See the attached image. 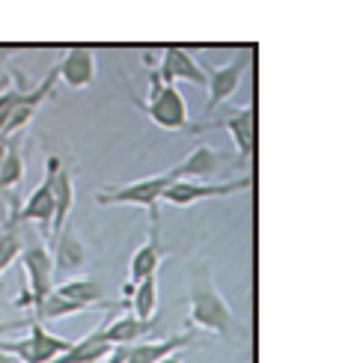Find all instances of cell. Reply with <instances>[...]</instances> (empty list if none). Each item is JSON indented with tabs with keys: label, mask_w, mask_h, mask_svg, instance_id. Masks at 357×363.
Wrapping results in <instances>:
<instances>
[{
	"label": "cell",
	"mask_w": 357,
	"mask_h": 363,
	"mask_svg": "<svg viewBox=\"0 0 357 363\" xmlns=\"http://www.w3.org/2000/svg\"><path fill=\"white\" fill-rule=\"evenodd\" d=\"M27 235L30 233H24V220L18 218V206H12V211L4 218V223H0V277H4L12 268V262L21 256Z\"/></svg>",
	"instance_id": "obj_14"
},
{
	"label": "cell",
	"mask_w": 357,
	"mask_h": 363,
	"mask_svg": "<svg viewBox=\"0 0 357 363\" xmlns=\"http://www.w3.org/2000/svg\"><path fill=\"white\" fill-rule=\"evenodd\" d=\"M6 146H9V140H0V164H4V155H6Z\"/></svg>",
	"instance_id": "obj_29"
},
{
	"label": "cell",
	"mask_w": 357,
	"mask_h": 363,
	"mask_svg": "<svg viewBox=\"0 0 357 363\" xmlns=\"http://www.w3.org/2000/svg\"><path fill=\"white\" fill-rule=\"evenodd\" d=\"M110 352H113V345L104 340V330L96 328V330H89L84 340L72 342L69 352H63V354H60L57 360H51V363H104Z\"/></svg>",
	"instance_id": "obj_16"
},
{
	"label": "cell",
	"mask_w": 357,
	"mask_h": 363,
	"mask_svg": "<svg viewBox=\"0 0 357 363\" xmlns=\"http://www.w3.org/2000/svg\"><path fill=\"white\" fill-rule=\"evenodd\" d=\"M78 313H89V307L74 304V301L63 298L57 289H51V295L33 310V319H39V322H57V319H69V315H78Z\"/></svg>",
	"instance_id": "obj_22"
},
{
	"label": "cell",
	"mask_w": 357,
	"mask_h": 363,
	"mask_svg": "<svg viewBox=\"0 0 357 363\" xmlns=\"http://www.w3.org/2000/svg\"><path fill=\"white\" fill-rule=\"evenodd\" d=\"M188 301L191 313L185 325L200 328L208 334H230L235 328V313L230 307V301L223 298V292L215 283V271L208 262H193L191 265V283H188Z\"/></svg>",
	"instance_id": "obj_1"
},
{
	"label": "cell",
	"mask_w": 357,
	"mask_h": 363,
	"mask_svg": "<svg viewBox=\"0 0 357 363\" xmlns=\"http://www.w3.org/2000/svg\"><path fill=\"white\" fill-rule=\"evenodd\" d=\"M74 200H78L74 176H72V170L60 167V170H57V179H54V220H51V241H57L60 233L66 230Z\"/></svg>",
	"instance_id": "obj_15"
},
{
	"label": "cell",
	"mask_w": 357,
	"mask_h": 363,
	"mask_svg": "<svg viewBox=\"0 0 357 363\" xmlns=\"http://www.w3.org/2000/svg\"><path fill=\"white\" fill-rule=\"evenodd\" d=\"M223 161H227V155L215 152V149L208 146V143H200L191 155H185L182 161H178L176 167H178V173H182L185 182H197V179H208Z\"/></svg>",
	"instance_id": "obj_19"
},
{
	"label": "cell",
	"mask_w": 357,
	"mask_h": 363,
	"mask_svg": "<svg viewBox=\"0 0 357 363\" xmlns=\"http://www.w3.org/2000/svg\"><path fill=\"white\" fill-rule=\"evenodd\" d=\"M250 176H242V179H230V182H173V185L164 191L161 200L170 203L176 208H185V206H193L200 200H215V196H230V194H238V191H247L250 188Z\"/></svg>",
	"instance_id": "obj_7"
},
{
	"label": "cell",
	"mask_w": 357,
	"mask_h": 363,
	"mask_svg": "<svg viewBox=\"0 0 357 363\" xmlns=\"http://www.w3.org/2000/svg\"><path fill=\"white\" fill-rule=\"evenodd\" d=\"M15 54H18V48H0V72H4V66L9 63Z\"/></svg>",
	"instance_id": "obj_25"
},
{
	"label": "cell",
	"mask_w": 357,
	"mask_h": 363,
	"mask_svg": "<svg viewBox=\"0 0 357 363\" xmlns=\"http://www.w3.org/2000/svg\"><path fill=\"white\" fill-rule=\"evenodd\" d=\"M128 313L140 322H149L158 315V280L155 277H146L131 289V310Z\"/></svg>",
	"instance_id": "obj_21"
},
{
	"label": "cell",
	"mask_w": 357,
	"mask_h": 363,
	"mask_svg": "<svg viewBox=\"0 0 357 363\" xmlns=\"http://www.w3.org/2000/svg\"><path fill=\"white\" fill-rule=\"evenodd\" d=\"M191 342H193L191 330L176 334V337H164V340H137V342L125 345V363H158L161 357L188 349Z\"/></svg>",
	"instance_id": "obj_13"
},
{
	"label": "cell",
	"mask_w": 357,
	"mask_h": 363,
	"mask_svg": "<svg viewBox=\"0 0 357 363\" xmlns=\"http://www.w3.org/2000/svg\"><path fill=\"white\" fill-rule=\"evenodd\" d=\"M244 69H247V60H244L242 54H235L232 63L205 72V89H208V104H205V111H208V113H212L217 104H223L227 99L235 96L238 84H242V78H244Z\"/></svg>",
	"instance_id": "obj_10"
},
{
	"label": "cell",
	"mask_w": 357,
	"mask_h": 363,
	"mask_svg": "<svg viewBox=\"0 0 357 363\" xmlns=\"http://www.w3.org/2000/svg\"><path fill=\"white\" fill-rule=\"evenodd\" d=\"M57 74L69 89H86L96 81V54L89 48H69L57 66Z\"/></svg>",
	"instance_id": "obj_12"
},
{
	"label": "cell",
	"mask_w": 357,
	"mask_h": 363,
	"mask_svg": "<svg viewBox=\"0 0 357 363\" xmlns=\"http://www.w3.org/2000/svg\"><path fill=\"white\" fill-rule=\"evenodd\" d=\"M57 292L74 301V304H84L89 310H101V307H116V304H104V292H101V283L96 277H72L66 283L57 286Z\"/></svg>",
	"instance_id": "obj_20"
},
{
	"label": "cell",
	"mask_w": 357,
	"mask_h": 363,
	"mask_svg": "<svg viewBox=\"0 0 357 363\" xmlns=\"http://www.w3.org/2000/svg\"><path fill=\"white\" fill-rule=\"evenodd\" d=\"M24 179V146L21 138H9L4 164H0V191L15 188Z\"/></svg>",
	"instance_id": "obj_23"
},
{
	"label": "cell",
	"mask_w": 357,
	"mask_h": 363,
	"mask_svg": "<svg viewBox=\"0 0 357 363\" xmlns=\"http://www.w3.org/2000/svg\"><path fill=\"white\" fill-rule=\"evenodd\" d=\"M155 328H158V315L155 319H149V322H140V319H134L131 313L119 315V319H108L101 325L104 340H108L110 345H131V342L143 340L149 330H155Z\"/></svg>",
	"instance_id": "obj_18"
},
{
	"label": "cell",
	"mask_w": 357,
	"mask_h": 363,
	"mask_svg": "<svg viewBox=\"0 0 357 363\" xmlns=\"http://www.w3.org/2000/svg\"><path fill=\"white\" fill-rule=\"evenodd\" d=\"M161 74V81L176 84V81H188L193 86H205V69L197 63V57L185 48H167L161 51V63L155 69Z\"/></svg>",
	"instance_id": "obj_11"
},
{
	"label": "cell",
	"mask_w": 357,
	"mask_h": 363,
	"mask_svg": "<svg viewBox=\"0 0 357 363\" xmlns=\"http://www.w3.org/2000/svg\"><path fill=\"white\" fill-rule=\"evenodd\" d=\"M54 271H63V274H78L86 265V247L78 238L74 230H63L60 238L54 241Z\"/></svg>",
	"instance_id": "obj_17"
},
{
	"label": "cell",
	"mask_w": 357,
	"mask_h": 363,
	"mask_svg": "<svg viewBox=\"0 0 357 363\" xmlns=\"http://www.w3.org/2000/svg\"><path fill=\"white\" fill-rule=\"evenodd\" d=\"M208 128H223V131H230V138H232V143H235V152H238V161H242V164L250 161V155H253V131H256L253 104H247V108L230 113L227 119H215V123H205V125H193V134L208 131Z\"/></svg>",
	"instance_id": "obj_9"
},
{
	"label": "cell",
	"mask_w": 357,
	"mask_h": 363,
	"mask_svg": "<svg viewBox=\"0 0 357 363\" xmlns=\"http://www.w3.org/2000/svg\"><path fill=\"white\" fill-rule=\"evenodd\" d=\"M173 182H182V173L173 164L170 170L164 173H155V176H146V179H134L128 185H113L108 191H98L96 194V203L98 206H137V208H146L152 211L158 208V200L164 196Z\"/></svg>",
	"instance_id": "obj_3"
},
{
	"label": "cell",
	"mask_w": 357,
	"mask_h": 363,
	"mask_svg": "<svg viewBox=\"0 0 357 363\" xmlns=\"http://www.w3.org/2000/svg\"><path fill=\"white\" fill-rule=\"evenodd\" d=\"M27 89H30V86H24V81L18 78V86H9V89H4V93H0V131L6 128V123L12 119V113L18 111V104H21V99L27 96Z\"/></svg>",
	"instance_id": "obj_24"
},
{
	"label": "cell",
	"mask_w": 357,
	"mask_h": 363,
	"mask_svg": "<svg viewBox=\"0 0 357 363\" xmlns=\"http://www.w3.org/2000/svg\"><path fill=\"white\" fill-rule=\"evenodd\" d=\"M4 218H6V215H4V211H0V223H4Z\"/></svg>",
	"instance_id": "obj_30"
},
{
	"label": "cell",
	"mask_w": 357,
	"mask_h": 363,
	"mask_svg": "<svg viewBox=\"0 0 357 363\" xmlns=\"http://www.w3.org/2000/svg\"><path fill=\"white\" fill-rule=\"evenodd\" d=\"M63 167V161L57 155H51L45 161V176L42 182L33 188V194L27 196V203L18 208V218L24 223H39L42 226V235L51 238V220H54V179H57V170Z\"/></svg>",
	"instance_id": "obj_6"
},
{
	"label": "cell",
	"mask_w": 357,
	"mask_h": 363,
	"mask_svg": "<svg viewBox=\"0 0 357 363\" xmlns=\"http://www.w3.org/2000/svg\"><path fill=\"white\" fill-rule=\"evenodd\" d=\"M0 363H18V360H15L12 354H6L4 349H0Z\"/></svg>",
	"instance_id": "obj_28"
},
{
	"label": "cell",
	"mask_w": 357,
	"mask_h": 363,
	"mask_svg": "<svg viewBox=\"0 0 357 363\" xmlns=\"http://www.w3.org/2000/svg\"><path fill=\"white\" fill-rule=\"evenodd\" d=\"M158 363H185V360H182V354L176 352V354H167V357H161Z\"/></svg>",
	"instance_id": "obj_27"
},
{
	"label": "cell",
	"mask_w": 357,
	"mask_h": 363,
	"mask_svg": "<svg viewBox=\"0 0 357 363\" xmlns=\"http://www.w3.org/2000/svg\"><path fill=\"white\" fill-rule=\"evenodd\" d=\"M21 325H27V322H0V334H6L12 328H21Z\"/></svg>",
	"instance_id": "obj_26"
},
{
	"label": "cell",
	"mask_w": 357,
	"mask_h": 363,
	"mask_svg": "<svg viewBox=\"0 0 357 363\" xmlns=\"http://www.w3.org/2000/svg\"><path fill=\"white\" fill-rule=\"evenodd\" d=\"M164 259V245H161V215L158 208L149 211V238L146 245H140L131 256V265H128V292L146 277H155V271Z\"/></svg>",
	"instance_id": "obj_8"
},
{
	"label": "cell",
	"mask_w": 357,
	"mask_h": 363,
	"mask_svg": "<svg viewBox=\"0 0 357 363\" xmlns=\"http://www.w3.org/2000/svg\"><path fill=\"white\" fill-rule=\"evenodd\" d=\"M134 104L146 113V119H152L158 128H167V131H191V116H188V104L185 96L176 89V84L161 81V74L155 69H149V96L146 101L134 99Z\"/></svg>",
	"instance_id": "obj_2"
},
{
	"label": "cell",
	"mask_w": 357,
	"mask_h": 363,
	"mask_svg": "<svg viewBox=\"0 0 357 363\" xmlns=\"http://www.w3.org/2000/svg\"><path fill=\"white\" fill-rule=\"evenodd\" d=\"M18 262L27 277V292L18 298V307L27 304L30 310H36L54 289V256L42 238H27Z\"/></svg>",
	"instance_id": "obj_4"
},
{
	"label": "cell",
	"mask_w": 357,
	"mask_h": 363,
	"mask_svg": "<svg viewBox=\"0 0 357 363\" xmlns=\"http://www.w3.org/2000/svg\"><path fill=\"white\" fill-rule=\"evenodd\" d=\"M27 325H30V334L24 340H12V342L0 340V349H4L6 354H12L15 360H21V363H51L63 352H69L72 340L45 330V325L39 319H30Z\"/></svg>",
	"instance_id": "obj_5"
}]
</instances>
